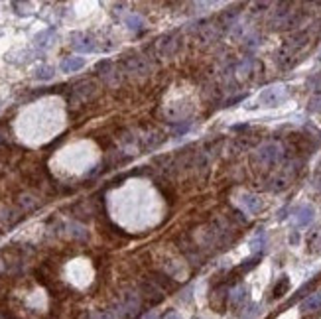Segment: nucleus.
<instances>
[{
	"label": "nucleus",
	"instance_id": "nucleus-21",
	"mask_svg": "<svg viewBox=\"0 0 321 319\" xmlns=\"http://www.w3.org/2000/svg\"><path fill=\"white\" fill-rule=\"evenodd\" d=\"M251 247H253V251H260L264 247V234L262 232H258V236L251 243Z\"/></svg>",
	"mask_w": 321,
	"mask_h": 319
},
{
	"label": "nucleus",
	"instance_id": "nucleus-1",
	"mask_svg": "<svg viewBox=\"0 0 321 319\" xmlns=\"http://www.w3.org/2000/svg\"><path fill=\"white\" fill-rule=\"evenodd\" d=\"M284 158V148H282V144H278V142H266V144H262V146H258L256 150L253 152V162L254 168H258V170H270V168H274L278 166L280 162Z\"/></svg>",
	"mask_w": 321,
	"mask_h": 319
},
{
	"label": "nucleus",
	"instance_id": "nucleus-20",
	"mask_svg": "<svg viewBox=\"0 0 321 319\" xmlns=\"http://www.w3.org/2000/svg\"><path fill=\"white\" fill-rule=\"evenodd\" d=\"M51 75H53V69L51 67H40L36 71V77H38V79H51Z\"/></svg>",
	"mask_w": 321,
	"mask_h": 319
},
{
	"label": "nucleus",
	"instance_id": "nucleus-6",
	"mask_svg": "<svg viewBox=\"0 0 321 319\" xmlns=\"http://www.w3.org/2000/svg\"><path fill=\"white\" fill-rule=\"evenodd\" d=\"M156 47H158L162 57H170V55H174L176 49H178V38H176L174 34L164 36V38H160V40L156 42Z\"/></svg>",
	"mask_w": 321,
	"mask_h": 319
},
{
	"label": "nucleus",
	"instance_id": "nucleus-3",
	"mask_svg": "<svg viewBox=\"0 0 321 319\" xmlns=\"http://www.w3.org/2000/svg\"><path fill=\"white\" fill-rule=\"evenodd\" d=\"M288 97H290L288 87H284V85H270V87L262 89V93L258 95V103L262 107H280V105H284L288 101Z\"/></svg>",
	"mask_w": 321,
	"mask_h": 319
},
{
	"label": "nucleus",
	"instance_id": "nucleus-14",
	"mask_svg": "<svg viewBox=\"0 0 321 319\" xmlns=\"http://www.w3.org/2000/svg\"><path fill=\"white\" fill-rule=\"evenodd\" d=\"M130 67L136 73H148V63H146V59L142 55H136V57L130 59Z\"/></svg>",
	"mask_w": 321,
	"mask_h": 319
},
{
	"label": "nucleus",
	"instance_id": "nucleus-24",
	"mask_svg": "<svg viewBox=\"0 0 321 319\" xmlns=\"http://www.w3.org/2000/svg\"><path fill=\"white\" fill-rule=\"evenodd\" d=\"M146 319H158V317H156V313H148V315H146Z\"/></svg>",
	"mask_w": 321,
	"mask_h": 319
},
{
	"label": "nucleus",
	"instance_id": "nucleus-19",
	"mask_svg": "<svg viewBox=\"0 0 321 319\" xmlns=\"http://www.w3.org/2000/svg\"><path fill=\"white\" fill-rule=\"evenodd\" d=\"M319 236H321V228H315V230L309 234V238H307V241H309L311 251H313V249H317V245H319Z\"/></svg>",
	"mask_w": 321,
	"mask_h": 319
},
{
	"label": "nucleus",
	"instance_id": "nucleus-15",
	"mask_svg": "<svg viewBox=\"0 0 321 319\" xmlns=\"http://www.w3.org/2000/svg\"><path fill=\"white\" fill-rule=\"evenodd\" d=\"M307 109H309L311 113H319V111H321V89L311 95V99H309V105H307Z\"/></svg>",
	"mask_w": 321,
	"mask_h": 319
},
{
	"label": "nucleus",
	"instance_id": "nucleus-7",
	"mask_svg": "<svg viewBox=\"0 0 321 319\" xmlns=\"http://www.w3.org/2000/svg\"><path fill=\"white\" fill-rule=\"evenodd\" d=\"M240 205L247 209V213H251V215H256V213H260L262 211V199L258 197V195H253V193H245V195H240Z\"/></svg>",
	"mask_w": 321,
	"mask_h": 319
},
{
	"label": "nucleus",
	"instance_id": "nucleus-2",
	"mask_svg": "<svg viewBox=\"0 0 321 319\" xmlns=\"http://www.w3.org/2000/svg\"><path fill=\"white\" fill-rule=\"evenodd\" d=\"M301 22V10H294L292 4H280V8L274 12V18H272V26L274 28H294Z\"/></svg>",
	"mask_w": 321,
	"mask_h": 319
},
{
	"label": "nucleus",
	"instance_id": "nucleus-8",
	"mask_svg": "<svg viewBox=\"0 0 321 319\" xmlns=\"http://www.w3.org/2000/svg\"><path fill=\"white\" fill-rule=\"evenodd\" d=\"M247 299H249V288L247 286H234L232 290L229 292V303L232 307H240V305H245L247 303Z\"/></svg>",
	"mask_w": 321,
	"mask_h": 319
},
{
	"label": "nucleus",
	"instance_id": "nucleus-16",
	"mask_svg": "<svg viewBox=\"0 0 321 319\" xmlns=\"http://www.w3.org/2000/svg\"><path fill=\"white\" fill-rule=\"evenodd\" d=\"M258 313H260V307H258L256 303H251V305H247V307H245V311H243L240 319H254Z\"/></svg>",
	"mask_w": 321,
	"mask_h": 319
},
{
	"label": "nucleus",
	"instance_id": "nucleus-11",
	"mask_svg": "<svg viewBox=\"0 0 321 319\" xmlns=\"http://www.w3.org/2000/svg\"><path fill=\"white\" fill-rule=\"evenodd\" d=\"M290 290V278L284 274V276H280V280H278V284L274 286V292H272V297L278 299V297H282L286 292Z\"/></svg>",
	"mask_w": 321,
	"mask_h": 319
},
{
	"label": "nucleus",
	"instance_id": "nucleus-9",
	"mask_svg": "<svg viewBox=\"0 0 321 319\" xmlns=\"http://www.w3.org/2000/svg\"><path fill=\"white\" fill-rule=\"evenodd\" d=\"M321 309V294H311L299 303L301 313H315Z\"/></svg>",
	"mask_w": 321,
	"mask_h": 319
},
{
	"label": "nucleus",
	"instance_id": "nucleus-4",
	"mask_svg": "<svg viewBox=\"0 0 321 319\" xmlns=\"http://www.w3.org/2000/svg\"><path fill=\"white\" fill-rule=\"evenodd\" d=\"M298 164L296 162H290V164H286L278 174H276L274 178H272V185H270V189L272 191H282V189H286L290 183L294 182V178H296V174H298Z\"/></svg>",
	"mask_w": 321,
	"mask_h": 319
},
{
	"label": "nucleus",
	"instance_id": "nucleus-23",
	"mask_svg": "<svg viewBox=\"0 0 321 319\" xmlns=\"http://www.w3.org/2000/svg\"><path fill=\"white\" fill-rule=\"evenodd\" d=\"M166 319H182V317H180L178 313H168V315H166Z\"/></svg>",
	"mask_w": 321,
	"mask_h": 319
},
{
	"label": "nucleus",
	"instance_id": "nucleus-18",
	"mask_svg": "<svg viewBox=\"0 0 321 319\" xmlns=\"http://www.w3.org/2000/svg\"><path fill=\"white\" fill-rule=\"evenodd\" d=\"M126 24H128L130 30H142V28H144V20H142L140 16H130V18L126 20Z\"/></svg>",
	"mask_w": 321,
	"mask_h": 319
},
{
	"label": "nucleus",
	"instance_id": "nucleus-17",
	"mask_svg": "<svg viewBox=\"0 0 321 319\" xmlns=\"http://www.w3.org/2000/svg\"><path fill=\"white\" fill-rule=\"evenodd\" d=\"M258 260H260V254H254L253 258H249V260H245V262H243V264L238 266V270H240V272H249L251 268H254V266L258 264Z\"/></svg>",
	"mask_w": 321,
	"mask_h": 319
},
{
	"label": "nucleus",
	"instance_id": "nucleus-5",
	"mask_svg": "<svg viewBox=\"0 0 321 319\" xmlns=\"http://www.w3.org/2000/svg\"><path fill=\"white\" fill-rule=\"evenodd\" d=\"M315 219V209L311 205H299L294 211V223L296 227H307L309 223H313Z\"/></svg>",
	"mask_w": 321,
	"mask_h": 319
},
{
	"label": "nucleus",
	"instance_id": "nucleus-12",
	"mask_svg": "<svg viewBox=\"0 0 321 319\" xmlns=\"http://www.w3.org/2000/svg\"><path fill=\"white\" fill-rule=\"evenodd\" d=\"M83 65H85V61H83L81 57H67V59L61 63V71H65V73H73V71L81 69Z\"/></svg>",
	"mask_w": 321,
	"mask_h": 319
},
{
	"label": "nucleus",
	"instance_id": "nucleus-10",
	"mask_svg": "<svg viewBox=\"0 0 321 319\" xmlns=\"http://www.w3.org/2000/svg\"><path fill=\"white\" fill-rule=\"evenodd\" d=\"M254 59L251 57H247V59H243L238 65H236V77L240 79V81H245V79H249L251 75H253V67H254Z\"/></svg>",
	"mask_w": 321,
	"mask_h": 319
},
{
	"label": "nucleus",
	"instance_id": "nucleus-22",
	"mask_svg": "<svg viewBox=\"0 0 321 319\" xmlns=\"http://www.w3.org/2000/svg\"><path fill=\"white\" fill-rule=\"evenodd\" d=\"M313 185H315V187H317V189L321 191V172H317V174H315V178H313Z\"/></svg>",
	"mask_w": 321,
	"mask_h": 319
},
{
	"label": "nucleus",
	"instance_id": "nucleus-13",
	"mask_svg": "<svg viewBox=\"0 0 321 319\" xmlns=\"http://www.w3.org/2000/svg\"><path fill=\"white\" fill-rule=\"evenodd\" d=\"M73 47L79 49V51H91V49H95V44H93L89 38H85V36H75Z\"/></svg>",
	"mask_w": 321,
	"mask_h": 319
}]
</instances>
